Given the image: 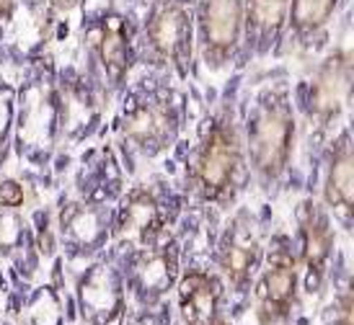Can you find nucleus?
Listing matches in <instances>:
<instances>
[{
	"label": "nucleus",
	"instance_id": "nucleus-1",
	"mask_svg": "<svg viewBox=\"0 0 354 325\" xmlns=\"http://www.w3.org/2000/svg\"><path fill=\"white\" fill-rule=\"evenodd\" d=\"M194 44V10L187 0H153L142 26L145 59L163 68L187 70Z\"/></svg>",
	"mask_w": 354,
	"mask_h": 325
},
{
	"label": "nucleus",
	"instance_id": "nucleus-2",
	"mask_svg": "<svg viewBox=\"0 0 354 325\" xmlns=\"http://www.w3.org/2000/svg\"><path fill=\"white\" fill-rule=\"evenodd\" d=\"M295 137V119L282 90H266L251 121V155L264 178H277L285 170Z\"/></svg>",
	"mask_w": 354,
	"mask_h": 325
},
{
	"label": "nucleus",
	"instance_id": "nucleus-3",
	"mask_svg": "<svg viewBox=\"0 0 354 325\" xmlns=\"http://www.w3.org/2000/svg\"><path fill=\"white\" fill-rule=\"evenodd\" d=\"M238 170H241V139L233 127V119L220 114L207 127L194 163V184L202 199L217 201L227 197L236 186Z\"/></svg>",
	"mask_w": 354,
	"mask_h": 325
},
{
	"label": "nucleus",
	"instance_id": "nucleus-4",
	"mask_svg": "<svg viewBox=\"0 0 354 325\" xmlns=\"http://www.w3.org/2000/svg\"><path fill=\"white\" fill-rule=\"evenodd\" d=\"M83 26V39L91 55L101 65L111 86L127 78L132 65V26L129 19L117 8H104L93 13Z\"/></svg>",
	"mask_w": 354,
	"mask_h": 325
},
{
	"label": "nucleus",
	"instance_id": "nucleus-5",
	"mask_svg": "<svg viewBox=\"0 0 354 325\" xmlns=\"http://www.w3.org/2000/svg\"><path fill=\"white\" fill-rule=\"evenodd\" d=\"M194 23L207 68H223L243 41V0H199Z\"/></svg>",
	"mask_w": 354,
	"mask_h": 325
},
{
	"label": "nucleus",
	"instance_id": "nucleus-6",
	"mask_svg": "<svg viewBox=\"0 0 354 325\" xmlns=\"http://www.w3.org/2000/svg\"><path fill=\"white\" fill-rule=\"evenodd\" d=\"M349 47L346 41L334 50L328 57L324 59V65L318 68L313 78V88H310V117L318 124H328L331 119H336V114L342 111L349 93Z\"/></svg>",
	"mask_w": 354,
	"mask_h": 325
},
{
	"label": "nucleus",
	"instance_id": "nucleus-7",
	"mask_svg": "<svg viewBox=\"0 0 354 325\" xmlns=\"http://www.w3.org/2000/svg\"><path fill=\"white\" fill-rule=\"evenodd\" d=\"M176 135V117L166 99L140 101L124 117V137L142 152H160Z\"/></svg>",
	"mask_w": 354,
	"mask_h": 325
},
{
	"label": "nucleus",
	"instance_id": "nucleus-8",
	"mask_svg": "<svg viewBox=\"0 0 354 325\" xmlns=\"http://www.w3.org/2000/svg\"><path fill=\"white\" fill-rule=\"evenodd\" d=\"M163 225H166V215L160 201L148 188H135L119 209L117 235L124 243L148 248L163 235Z\"/></svg>",
	"mask_w": 354,
	"mask_h": 325
},
{
	"label": "nucleus",
	"instance_id": "nucleus-9",
	"mask_svg": "<svg viewBox=\"0 0 354 325\" xmlns=\"http://www.w3.org/2000/svg\"><path fill=\"white\" fill-rule=\"evenodd\" d=\"M295 258L287 250H277L259 282V315L264 323H277L287 317L295 302Z\"/></svg>",
	"mask_w": 354,
	"mask_h": 325
},
{
	"label": "nucleus",
	"instance_id": "nucleus-10",
	"mask_svg": "<svg viewBox=\"0 0 354 325\" xmlns=\"http://www.w3.org/2000/svg\"><path fill=\"white\" fill-rule=\"evenodd\" d=\"M290 13V0H243V39L248 50L274 47Z\"/></svg>",
	"mask_w": 354,
	"mask_h": 325
},
{
	"label": "nucleus",
	"instance_id": "nucleus-11",
	"mask_svg": "<svg viewBox=\"0 0 354 325\" xmlns=\"http://www.w3.org/2000/svg\"><path fill=\"white\" fill-rule=\"evenodd\" d=\"M300 225H303V256L310 271L308 286L315 289L321 284L324 268L331 258V248H334V233H331V222L328 217L315 207L313 201H305L300 207Z\"/></svg>",
	"mask_w": 354,
	"mask_h": 325
},
{
	"label": "nucleus",
	"instance_id": "nucleus-12",
	"mask_svg": "<svg viewBox=\"0 0 354 325\" xmlns=\"http://www.w3.org/2000/svg\"><path fill=\"white\" fill-rule=\"evenodd\" d=\"M220 299V286L205 271H189L178 286L181 317L187 325H212Z\"/></svg>",
	"mask_w": 354,
	"mask_h": 325
},
{
	"label": "nucleus",
	"instance_id": "nucleus-13",
	"mask_svg": "<svg viewBox=\"0 0 354 325\" xmlns=\"http://www.w3.org/2000/svg\"><path fill=\"white\" fill-rule=\"evenodd\" d=\"M326 201L334 212L344 217V222H349L354 204V158L346 135L339 137L331 152V166L326 176Z\"/></svg>",
	"mask_w": 354,
	"mask_h": 325
},
{
	"label": "nucleus",
	"instance_id": "nucleus-14",
	"mask_svg": "<svg viewBox=\"0 0 354 325\" xmlns=\"http://www.w3.org/2000/svg\"><path fill=\"white\" fill-rule=\"evenodd\" d=\"M344 0H290L287 23L300 47H313V41L334 21Z\"/></svg>",
	"mask_w": 354,
	"mask_h": 325
},
{
	"label": "nucleus",
	"instance_id": "nucleus-15",
	"mask_svg": "<svg viewBox=\"0 0 354 325\" xmlns=\"http://www.w3.org/2000/svg\"><path fill=\"white\" fill-rule=\"evenodd\" d=\"M256 258H259L256 240L248 235L246 230H236L230 235V240L225 243V250H223V268L227 271L233 284H243L251 276V268L256 266Z\"/></svg>",
	"mask_w": 354,
	"mask_h": 325
},
{
	"label": "nucleus",
	"instance_id": "nucleus-16",
	"mask_svg": "<svg viewBox=\"0 0 354 325\" xmlns=\"http://www.w3.org/2000/svg\"><path fill=\"white\" fill-rule=\"evenodd\" d=\"M176 274V248L168 246L153 250L138 264V282L148 292H160L174 282Z\"/></svg>",
	"mask_w": 354,
	"mask_h": 325
},
{
	"label": "nucleus",
	"instance_id": "nucleus-17",
	"mask_svg": "<svg viewBox=\"0 0 354 325\" xmlns=\"http://www.w3.org/2000/svg\"><path fill=\"white\" fill-rule=\"evenodd\" d=\"M24 204V188L16 181H0V207L16 209Z\"/></svg>",
	"mask_w": 354,
	"mask_h": 325
},
{
	"label": "nucleus",
	"instance_id": "nucleus-18",
	"mask_svg": "<svg viewBox=\"0 0 354 325\" xmlns=\"http://www.w3.org/2000/svg\"><path fill=\"white\" fill-rule=\"evenodd\" d=\"M10 121V90H0V139L6 137Z\"/></svg>",
	"mask_w": 354,
	"mask_h": 325
},
{
	"label": "nucleus",
	"instance_id": "nucleus-19",
	"mask_svg": "<svg viewBox=\"0 0 354 325\" xmlns=\"http://www.w3.org/2000/svg\"><path fill=\"white\" fill-rule=\"evenodd\" d=\"M336 315H339L336 325H352V295L342 297V305L336 310Z\"/></svg>",
	"mask_w": 354,
	"mask_h": 325
},
{
	"label": "nucleus",
	"instance_id": "nucleus-20",
	"mask_svg": "<svg viewBox=\"0 0 354 325\" xmlns=\"http://www.w3.org/2000/svg\"><path fill=\"white\" fill-rule=\"evenodd\" d=\"M50 3L57 13H73V10H78L86 0H50Z\"/></svg>",
	"mask_w": 354,
	"mask_h": 325
}]
</instances>
